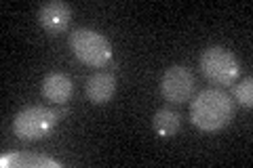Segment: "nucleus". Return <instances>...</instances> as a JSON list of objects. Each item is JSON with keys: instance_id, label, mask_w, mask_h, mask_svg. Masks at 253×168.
<instances>
[{"instance_id": "f257e3e1", "label": "nucleus", "mask_w": 253, "mask_h": 168, "mask_svg": "<svg viewBox=\"0 0 253 168\" xmlns=\"http://www.w3.org/2000/svg\"><path fill=\"white\" fill-rule=\"evenodd\" d=\"M234 116L232 97L221 89H205L190 105V120L201 131H219L230 124Z\"/></svg>"}, {"instance_id": "f03ea898", "label": "nucleus", "mask_w": 253, "mask_h": 168, "mask_svg": "<svg viewBox=\"0 0 253 168\" xmlns=\"http://www.w3.org/2000/svg\"><path fill=\"white\" fill-rule=\"evenodd\" d=\"M70 49L83 63L91 67H101L112 59V44L110 40L89 28H78L70 34Z\"/></svg>"}, {"instance_id": "7ed1b4c3", "label": "nucleus", "mask_w": 253, "mask_h": 168, "mask_svg": "<svg viewBox=\"0 0 253 168\" xmlns=\"http://www.w3.org/2000/svg\"><path fill=\"white\" fill-rule=\"evenodd\" d=\"M57 111L44 105H30L17 111V116L13 118V133L23 141H36L46 137L55 124L59 122Z\"/></svg>"}, {"instance_id": "20e7f679", "label": "nucleus", "mask_w": 253, "mask_h": 168, "mask_svg": "<svg viewBox=\"0 0 253 168\" xmlns=\"http://www.w3.org/2000/svg\"><path fill=\"white\" fill-rule=\"evenodd\" d=\"M201 71L213 84H232L239 76V59L224 46H209L201 55Z\"/></svg>"}, {"instance_id": "39448f33", "label": "nucleus", "mask_w": 253, "mask_h": 168, "mask_svg": "<svg viewBox=\"0 0 253 168\" xmlns=\"http://www.w3.org/2000/svg\"><path fill=\"white\" fill-rule=\"evenodd\" d=\"M163 97L171 103H186L194 95V76L184 66H173L163 74L161 80Z\"/></svg>"}, {"instance_id": "423d86ee", "label": "nucleus", "mask_w": 253, "mask_h": 168, "mask_svg": "<svg viewBox=\"0 0 253 168\" xmlns=\"http://www.w3.org/2000/svg\"><path fill=\"white\" fill-rule=\"evenodd\" d=\"M70 19H72V9L63 0H51V2H44L38 9V23L51 36L66 30Z\"/></svg>"}, {"instance_id": "0eeeda50", "label": "nucleus", "mask_w": 253, "mask_h": 168, "mask_svg": "<svg viewBox=\"0 0 253 168\" xmlns=\"http://www.w3.org/2000/svg\"><path fill=\"white\" fill-rule=\"evenodd\" d=\"M114 91H116V78L110 71H95L93 76L86 78L84 93H86V99L95 103V105L108 103L114 97Z\"/></svg>"}, {"instance_id": "6e6552de", "label": "nucleus", "mask_w": 253, "mask_h": 168, "mask_svg": "<svg viewBox=\"0 0 253 168\" xmlns=\"http://www.w3.org/2000/svg\"><path fill=\"white\" fill-rule=\"evenodd\" d=\"M74 93V84L70 76L61 74V71H51L42 78V95L44 99H49L57 105H66Z\"/></svg>"}, {"instance_id": "1a4fd4ad", "label": "nucleus", "mask_w": 253, "mask_h": 168, "mask_svg": "<svg viewBox=\"0 0 253 168\" xmlns=\"http://www.w3.org/2000/svg\"><path fill=\"white\" fill-rule=\"evenodd\" d=\"M152 124H154V131H156L158 137H171V134L177 133L181 120H179V114H175L173 109L163 107L154 114Z\"/></svg>"}, {"instance_id": "9d476101", "label": "nucleus", "mask_w": 253, "mask_h": 168, "mask_svg": "<svg viewBox=\"0 0 253 168\" xmlns=\"http://www.w3.org/2000/svg\"><path fill=\"white\" fill-rule=\"evenodd\" d=\"M2 166H32V168H38V166H51V168H57L61 166L59 162H55L51 158H42V156H34V154H9V156H2L0 160Z\"/></svg>"}, {"instance_id": "9b49d317", "label": "nucleus", "mask_w": 253, "mask_h": 168, "mask_svg": "<svg viewBox=\"0 0 253 168\" xmlns=\"http://www.w3.org/2000/svg\"><path fill=\"white\" fill-rule=\"evenodd\" d=\"M234 99L241 103L245 107H251L253 105V80L251 78H245L243 82H239L234 86Z\"/></svg>"}]
</instances>
